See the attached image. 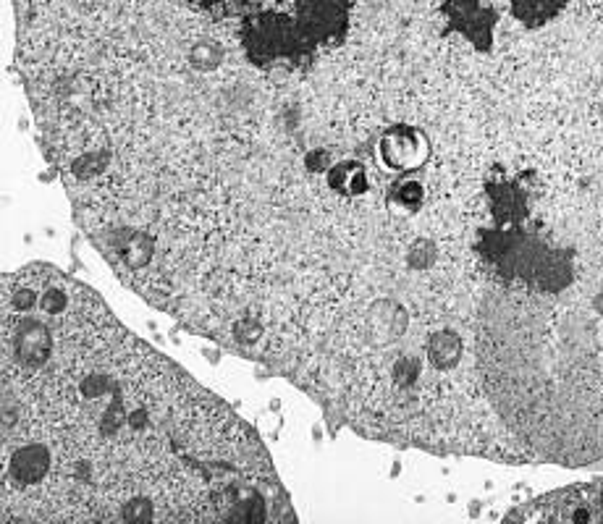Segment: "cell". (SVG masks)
Returning <instances> with one entry per match:
<instances>
[{
	"label": "cell",
	"instance_id": "6da1fadb",
	"mask_svg": "<svg viewBox=\"0 0 603 524\" xmlns=\"http://www.w3.org/2000/svg\"><path fill=\"white\" fill-rule=\"evenodd\" d=\"M292 519L255 430L95 291L50 265L3 278L0 522Z\"/></svg>",
	"mask_w": 603,
	"mask_h": 524
},
{
	"label": "cell",
	"instance_id": "7a4b0ae2",
	"mask_svg": "<svg viewBox=\"0 0 603 524\" xmlns=\"http://www.w3.org/2000/svg\"><path fill=\"white\" fill-rule=\"evenodd\" d=\"M564 3L567 0H512V8L522 21L535 27V24L559 14V8H564Z\"/></svg>",
	"mask_w": 603,
	"mask_h": 524
}]
</instances>
